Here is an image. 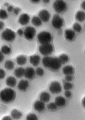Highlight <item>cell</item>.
Here are the masks:
<instances>
[{
  "label": "cell",
  "instance_id": "15",
  "mask_svg": "<svg viewBox=\"0 0 85 120\" xmlns=\"http://www.w3.org/2000/svg\"><path fill=\"white\" fill-rule=\"evenodd\" d=\"M29 61L33 66L37 67L40 62L41 57L38 55H33L30 57Z\"/></svg>",
  "mask_w": 85,
  "mask_h": 120
},
{
  "label": "cell",
  "instance_id": "18",
  "mask_svg": "<svg viewBox=\"0 0 85 120\" xmlns=\"http://www.w3.org/2000/svg\"><path fill=\"white\" fill-rule=\"evenodd\" d=\"M55 103L58 107L64 106L66 103V101L63 97L58 96L55 99Z\"/></svg>",
  "mask_w": 85,
  "mask_h": 120
},
{
  "label": "cell",
  "instance_id": "49",
  "mask_svg": "<svg viewBox=\"0 0 85 120\" xmlns=\"http://www.w3.org/2000/svg\"></svg>",
  "mask_w": 85,
  "mask_h": 120
},
{
  "label": "cell",
  "instance_id": "33",
  "mask_svg": "<svg viewBox=\"0 0 85 120\" xmlns=\"http://www.w3.org/2000/svg\"><path fill=\"white\" fill-rule=\"evenodd\" d=\"M47 107L48 109L53 110L57 109L58 106L55 103L51 102V103H49L47 105Z\"/></svg>",
  "mask_w": 85,
  "mask_h": 120
},
{
  "label": "cell",
  "instance_id": "28",
  "mask_svg": "<svg viewBox=\"0 0 85 120\" xmlns=\"http://www.w3.org/2000/svg\"><path fill=\"white\" fill-rule=\"evenodd\" d=\"M1 51L4 55H9L11 52V49L10 47L5 45L2 47Z\"/></svg>",
  "mask_w": 85,
  "mask_h": 120
},
{
  "label": "cell",
  "instance_id": "19",
  "mask_svg": "<svg viewBox=\"0 0 85 120\" xmlns=\"http://www.w3.org/2000/svg\"><path fill=\"white\" fill-rule=\"evenodd\" d=\"M6 83L8 86L13 87L16 84V80L14 77L9 76L6 80Z\"/></svg>",
  "mask_w": 85,
  "mask_h": 120
},
{
  "label": "cell",
  "instance_id": "22",
  "mask_svg": "<svg viewBox=\"0 0 85 120\" xmlns=\"http://www.w3.org/2000/svg\"><path fill=\"white\" fill-rule=\"evenodd\" d=\"M25 70V69L22 67L18 68H15V71H14V74L17 78H22L23 76H24Z\"/></svg>",
  "mask_w": 85,
  "mask_h": 120
},
{
  "label": "cell",
  "instance_id": "20",
  "mask_svg": "<svg viewBox=\"0 0 85 120\" xmlns=\"http://www.w3.org/2000/svg\"><path fill=\"white\" fill-rule=\"evenodd\" d=\"M22 113L20 111L17 110L16 109H13L11 112V118L15 120L20 119L22 116Z\"/></svg>",
  "mask_w": 85,
  "mask_h": 120
},
{
  "label": "cell",
  "instance_id": "44",
  "mask_svg": "<svg viewBox=\"0 0 85 120\" xmlns=\"http://www.w3.org/2000/svg\"><path fill=\"white\" fill-rule=\"evenodd\" d=\"M81 7L83 9L85 10V1H83L81 4Z\"/></svg>",
  "mask_w": 85,
  "mask_h": 120
},
{
  "label": "cell",
  "instance_id": "9",
  "mask_svg": "<svg viewBox=\"0 0 85 120\" xmlns=\"http://www.w3.org/2000/svg\"><path fill=\"white\" fill-rule=\"evenodd\" d=\"M49 90L53 94H58L61 93L62 87L60 83L58 81H53L51 83L49 87Z\"/></svg>",
  "mask_w": 85,
  "mask_h": 120
},
{
  "label": "cell",
  "instance_id": "5",
  "mask_svg": "<svg viewBox=\"0 0 85 120\" xmlns=\"http://www.w3.org/2000/svg\"><path fill=\"white\" fill-rule=\"evenodd\" d=\"M2 38L5 41L12 42L15 41L16 38L15 33L10 29H5L1 34Z\"/></svg>",
  "mask_w": 85,
  "mask_h": 120
},
{
  "label": "cell",
  "instance_id": "7",
  "mask_svg": "<svg viewBox=\"0 0 85 120\" xmlns=\"http://www.w3.org/2000/svg\"><path fill=\"white\" fill-rule=\"evenodd\" d=\"M36 33L35 28L31 26H28L24 31V35L25 38L28 41H31L35 38Z\"/></svg>",
  "mask_w": 85,
  "mask_h": 120
},
{
  "label": "cell",
  "instance_id": "4",
  "mask_svg": "<svg viewBox=\"0 0 85 120\" xmlns=\"http://www.w3.org/2000/svg\"><path fill=\"white\" fill-rule=\"evenodd\" d=\"M53 9L56 12L61 13L64 12L67 9V5L66 2L62 0H56L53 3Z\"/></svg>",
  "mask_w": 85,
  "mask_h": 120
},
{
  "label": "cell",
  "instance_id": "21",
  "mask_svg": "<svg viewBox=\"0 0 85 120\" xmlns=\"http://www.w3.org/2000/svg\"><path fill=\"white\" fill-rule=\"evenodd\" d=\"M39 100L44 103L48 102L50 100V94L47 92H45V91L42 92L39 96Z\"/></svg>",
  "mask_w": 85,
  "mask_h": 120
},
{
  "label": "cell",
  "instance_id": "46",
  "mask_svg": "<svg viewBox=\"0 0 85 120\" xmlns=\"http://www.w3.org/2000/svg\"><path fill=\"white\" fill-rule=\"evenodd\" d=\"M39 1H39V0H31V1H30V2L32 3H35V4L38 3L39 2Z\"/></svg>",
  "mask_w": 85,
  "mask_h": 120
},
{
  "label": "cell",
  "instance_id": "27",
  "mask_svg": "<svg viewBox=\"0 0 85 120\" xmlns=\"http://www.w3.org/2000/svg\"><path fill=\"white\" fill-rule=\"evenodd\" d=\"M58 59L61 62L62 64H65L66 63L68 62L69 60V58L67 54H62L58 57Z\"/></svg>",
  "mask_w": 85,
  "mask_h": 120
},
{
  "label": "cell",
  "instance_id": "34",
  "mask_svg": "<svg viewBox=\"0 0 85 120\" xmlns=\"http://www.w3.org/2000/svg\"><path fill=\"white\" fill-rule=\"evenodd\" d=\"M35 74L39 76H42L44 74V71L42 68H37L35 70Z\"/></svg>",
  "mask_w": 85,
  "mask_h": 120
},
{
  "label": "cell",
  "instance_id": "32",
  "mask_svg": "<svg viewBox=\"0 0 85 120\" xmlns=\"http://www.w3.org/2000/svg\"><path fill=\"white\" fill-rule=\"evenodd\" d=\"M26 120H39V119L35 114L29 113L26 116Z\"/></svg>",
  "mask_w": 85,
  "mask_h": 120
},
{
  "label": "cell",
  "instance_id": "31",
  "mask_svg": "<svg viewBox=\"0 0 85 120\" xmlns=\"http://www.w3.org/2000/svg\"><path fill=\"white\" fill-rule=\"evenodd\" d=\"M8 15L6 11L4 9H0V19H5L8 18Z\"/></svg>",
  "mask_w": 85,
  "mask_h": 120
},
{
  "label": "cell",
  "instance_id": "48",
  "mask_svg": "<svg viewBox=\"0 0 85 120\" xmlns=\"http://www.w3.org/2000/svg\"><path fill=\"white\" fill-rule=\"evenodd\" d=\"M43 2L44 3H49L50 2V1H45V0H44Z\"/></svg>",
  "mask_w": 85,
  "mask_h": 120
},
{
  "label": "cell",
  "instance_id": "11",
  "mask_svg": "<svg viewBox=\"0 0 85 120\" xmlns=\"http://www.w3.org/2000/svg\"><path fill=\"white\" fill-rule=\"evenodd\" d=\"M35 75V71L31 67H27L25 70L24 76L28 79H32Z\"/></svg>",
  "mask_w": 85,
  "mask_h": 120
},
{
  "label": "cell",
  "instance_id": "14",
  "mask_svg": "<svg viewBox=\"0 0 85 120\" xmlns=\"http://www.w3.org/2000/svg\"><path fill=\"white\" fill-rule=\"evenodd\" d=\"M34 108L35 109L38 111V112H42L45 109V103L40 100L36 101L34 104Z\"/></svg>",
  "mask_w": 85,
  "mask_h": 120
},
{
  "label": "cell",
  "instance_id": "36",
  "mask_svg": "<svg viewBox=\"0 0 85 120\" xmlns=\"http://www.w3.org/2000/svg\"><path fill=\"white\" fill-rule=\"evenodd\" d=\"M73 79V77L72 75H67V76H65V80L66 82H71Z\"/></svg>",
  "mask_w": 85,
  "mask_h": 120
},
{
  "label": "cell",
  "instance_id": "12",
  "mask_svg": "<svg viewBox=\"0 0 85 120\" xmlns=\"http://www.w3.org/2000/svg\"><path fill=\"white\" fill-rule=\"evenodd\" d=\"M30 16L27 13H23L19 16V22L22 26L27 25L30 22Z\"/></svg>",
  "mask_w": 85,
  "mask_h": 120
},
{
  "label": "cell",
  "instance_id": "8",
  "mask_svg": "<svg viewBox=\"0 0 85 120\" xmlns=\"http://www.w3.org/2000/svg\"><path fill=\"white\" fill-rule=\"evenodd\" d=\"M64 24L63 19L58 14L53 15L52 19V26L56 29H60Z\"/></svg>",
  "mask_w": 85,
  "mask_h": 120
},
{
  "label": "cell",
  "instance_id": "47",
  "mask_svg": "<svg viewBox=\"0 0 85 120\" xmlns=\"http://www.w3.org/2000/svg\"><path fill=\"white\" fill-rule=\"evenodd\" d=\"M4 5L5 6H6V7H7L9 6V4L7 3H5V4H4Z\"/></svg>",
  "mask_w": 85,
  "mask_h": 120
},
{
  "label": "cell",
  "instance_id": "10",
  "mask_svg": "<svg viewBox=\"0 0 85 120\" xmlns=\"http://www.w3.org/2000/svg\"><path fill=\"white\" fill-rule=\"evenodd\" d=\"M51 15L49 11L46 9L40 11L39 13V18L43 22H48L50 19Z\"/></svg>",
  "mask_w": 85,
  "mask_h": 120
},
{
  "label": "cell",
  "instance_id": "25",
  "mask_svg": "<svg viewBox=\"0 0 85 120\" xmlns=\"http://www.w3.org/2000/svg\"><path fill=\"white\" fill-rule=\"evenodd\" d=\"M31 22L33 26L36 27L40 26L42 24V21L39 16H33L31 19Z\"/></svg>",
  "mask_w": 85,
  "mask_h": 120
},
{
  "label": "cell",
  "instance_id": "6",
  "mask_svg": "<svg viewBox=\"0 0 85 120\" xmlns=\"http://www.w3.org/2000/svg\"><path fill=\"white\" fill-rule=\"evenodd\" d=\"M39 49V53L46 57L52 54L53 51V47L51 44L41 45Z\"/></svg>",
  "mask_w": 85,
  "mask_h": 120
},
{
  "label": "cell",
  "instance_id": "30",
  "mask_svg": "<svg viewBox=\"0 0 85 120\" xmlns=\"http://www.w3.org/2000/svg\"><path fill=\"white\" fill-rule=\"evenodd\" d=\"M73 30L75 31V32H80L82 30V27L81 25L78 23V22H75V23L73 24Z\"/></svg>",
  "mask_w": 85,
  "mask_h": 120
},
{
  "label": "cell",
  "instance_id": "37",
  "mask_svg": "<svg viewBox=\"0 0 85 120\" xmlns=\"http://www.w3.org/2000/svg\"><path fill=\"white\" fill-rule=\"evenodd\" d=\"M65 96L67 98H69L71 97L72 93L70 90H65Z\"/></svg>",
  "mask_w": 85,
  "mask_h": 120
},
{
  "label": "cell",
  "instance_id": "43",
  "mask_svg": "<svg viewBox=\"0 0 85 120\" xmlns=\"http://www.w3.org/2000/svg\"><path fill=\"white\" fill-rule=\"evenodd\" d=\"M4 23L2 21H0V30H2L4 27Z\"/></svg>",
  "mask_w": 85,
  "mask_h": 120
},
{
  "label": "cell",
  "instance_id": "3",
  "mask_svg": "<svg viewBox=\"0 0 85 120\" xmlns=\"http://www.w3.org/2000/svg\"><path fill=\"white\" fill-rule=\"evenodd\" d=\"M39 42L41 45L50 44L52 41V35L51 33L47 31H42L39 33L37 36Z\"/></svg>",
  "mask_w": 85,
  "mask_h": 120
},
{
  "label": "cell",
  "instance_id": "24",
  "mask_svg": "<svg viewBox=\"0 0 85 120\" xmlns=\"http://www.w3.org/2000/svg\"><path fill=\"white\" fill-rule=\"evenodd\" d=\"M16 61L18 65H23L26 64L27 62V58L26 56L23 55H19L16 57Z\"/></svg>",
  "mask_w": 85,
  "mask_h": 120
},
{
  "label": "cell",
  "instance_id": "17",
  "mask_svg": "<svg viewBox=\"0 0 85 120\" xmlns=\"http://www.w3.org/2000/svg\"><path fill=\"white\" fill-rule=\"evenodd\" d=\"M63 73L65 76L72 75L74 73V68L71 65H66L63 68Z\"/></svg>",
  "mask_w": 85,
  "mask_h": 120
},
{
  "label": "cell",
  "instance_id": "23",
  "mask_svg": "<svg viewBox=\"0 0 85 120\" xmlns=\"http://www.w3.org/2000/svg\"><path fill=\"white\" fill-rule=\"evenodd\" d=\"M75 17L79 22H83L85 21V12L83 11H78L76 13Z\"/></svg>",
  "mask_w": 85,
  "mask_h": 120
},
{
  "label": "cell",
  "instance_id": "1",
  "mask_svg": "<svg viewBox=\"0 0 85 120\" xmlns=\"http://www.w3.org/2000/svg\"><path fill=\"white\" fill-rule=\"evenodd\" d=\"M42 62L45 68L53 71H58L62 64L58 58L49 56H46L42 58Z\"/></svg>",
  "mask_w": 85,
  "mask_h": 120
},
{
  "label": "cell",
  "instance_id": "13",
  "mask_svg": "<svg viewBox=\"0 0 85 120\" xmlns=\"http://www.w3.org/2000/svg\"><path fill=\"white\" fill-rule=\"evenodd\" d=\"M65 38L69 41H72L74 39L75 36V32L73 30L68 29L65 31Z\"/></svg>",
  "mask_w": 85,
  "mask_h": 120
},
{
  "label": "cell",
  "instance_id": "45",
  "mask_svg": "<svg viewBox=\"0 0 85 120\" xmlns=\"http://www.w3.org/2000/svg\"><path fill=\"white\" fill-rule=\"evenodd\" d=\"M81 104H82V105H83V107H85V97H84L83 98V99H82Z\"/></svg>",
  "mask_w": 85,
  "mask_h": 120
},
{
  "label": "cell",
  "instance_id": "42",
  "mask_svg": "<svg viewBox=\"0 0 85 120\" xmlns=\"http://www.w3.org/2000/svg\"><path fill=\"white\" fill-rule=\"evenodd\" d=\"M2 120H12V118H11V117H10V116H4L3 118L2 119Z\"/></svg>",
  "mask_w": 85,
  "mask_h": 120
},
{
  "label": "cell",
  "instance_id": "38",
  "mask_svg": "<svg viewBox=\"0 0 85 120\" xmlns=\"http://www.w3.org/2000/svg\"><path fill=\"white\" fill-rule=\"evenodd\" d=\"M20 11H21L20 8H18V7H16V8H15V9H14L13 13H15V15H18L19 13V12H20Z\"/></svg>",
  "mask_w": 85,
  "mask_h": 120
},
{
  "label": "cell",
  "instance_id": "41",
  "mask_svg": "<svg viewBox=\"0 0 85 120\" xmlns=\"http://www.w3.org/2000/svg\"><path fill=\"white\" fill-rule=\"evenodd\" d=\"M4 59V54L1 52V51H0V62H1L3 61Z\"/></svg>",
  "mask_w": 85,
  "mask_h": 120
},
{
  "label": "cell",
  "instance_id": "2",
  "mask_svg": "<svg viewBox=\"0 0 85 120\" xmlns=\"http://www.w3.org/2000/svg\"><path fill=\"white\" fill-rule=\"evenodd\" d=\"M16 98L15 90L10 88H5L0 92V99L6 103H9L15 101Z\"/></svg>",
  "mask_w": 85,
  "mask_h": 120
},
{
  "label": "cell",
  "instance_id": "29",
  "mask_svg": "<svg viewBox=\"0 0 85 120\" xmlns=\"http://www.w3.org/2000/svg\"><path fill=\"white\" fill-rule=\"evenodd\" d=\"M73 86V85L71 83L66 82L65 80L64 81L63 88L65 90H70L71 89H72Z\"/></svg>",
  "mask_w": 85,
  "mask_h": 120
},
{
  "label": "cell",
  "instance_id": "35",
  "mask_svg": "<svg viewBox=\"0 0 85 120\" xmlns=\"http://www.w3.org/2000/svg\"><path fill=\"white\" fill-rule=\"evenodd\" d=\"M6 76V73L5 71L2 69V68H0V79H3Z\"/></svg>",
  "mask_w": 85,
  "mask_h": 120
},
{
  "label": "cell",
  "instance_id": "40",
  "mask_svg": "<svg viewBox=\"0 0 85 120\" xmlns=\"http://www.w3.org/2000/svg\"><path fill=\"white\" fill-rule=\"evenodd\" d=\"M17 33L19 34V36H22L23 35H24V31L22 29H19L17 31Z\"/></svg>",
  "mask_w": 85,
  "mask_h": 120
},
{
  "label": "cell",
  "instance_id": "26",
  "mask_svg": "<svg viewBox=\"0 0 85 120\" xmlns=\"http://www.w3.org/2000/svg\"><path fill=\"white\" fill-rule=\"evenodd\" d=\"M4 67L8 70H12L15 68V64L13 61L10 60L6 61L4 64Z\"/></svg>",
  "mask_w": 85,
  "mask_h": 120
},
{
  "label": "cell",
  "instance_id": "39",
  "mask_svg": "<svg viewBox=\"0 0 85 120\" xmlns=\"http://www.w3.org/2000/svg\"><path fill=\"white\" fill-rule=\"evenodd\" d=\"M14 9H15V8H14L13 6L9 5V6L7 7V11H8V12H12V11H13Z\"/></svg>",
  "mask_w": 85,
  "mask_h": 120
},
{
  "label": "cell",
  "instance_id": "16",
  "mask_svg": "<svg viewBox=\"0 0 85 120\" xmlns=\"http://www.w3.org/2000/svg\"><path fill=\"white\" fill-rule=\"evenodd\" d=\"M29 82H28L26 80H21L19 82L18 87V89L21 91H25L28 87H29Z\"/></svg>",
  "mask_w": 85,
  "mask_h": 120
}]
</instances>
